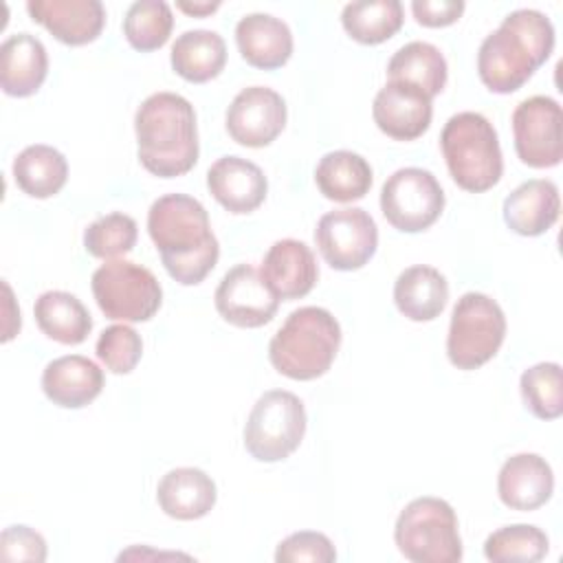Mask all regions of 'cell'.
<instances>
[{
	"instance_id": "f1b7e54d",
	"label": "cell",
	"mask_w": 563,
	"mask_h": 563,
	"mask_svg": "<svg viewBox=\"0 0 563 563\" xmlns=\"http://www.w3.org/2000/svg\"><path fill=\"white\" fill-rule=\"evenodd\" d=\"M389 81H405L418 86L431 99L446 86L449 68L438 46L429 42H409L400 46L387 64Z\"/></svg>"
},
{
	"instance_id": "4dcf8cb0",
	"label": "cell",
	"mask_w": 563,
	"mask_h": 563,
	"mask_svg": "<svg viewBox=\"0 0 563 563\" xmlns=\"http://www.w3.org/2000/svg\"><path fill=\"white\" fill-rule=\"evenodd\" d=\"M405 13L398 0H356L341 11L345 33L361 44H380L402 26Z\"/></svg>"
},
{
	"instance_id": "6da1fadb",
	"label": "cell",
	"mask_w": 563,
	"mask_h": 563,
	"mask_svg": "<svg viewBox=\"0 0 563 563\" xmlns=\"http://www.w3.org/2000/svg\"><path fill=\"white\" fill-rule=\"evenodd\" d=\"M147 233L172 279L183 286L200 284L218 264L220 244L209 213L187 194H165L147 211Z\"/></svg>"
},
{
	"instance_id": "ffe728a7",
	"label": "cell",
	"mask_w": 563,
	"mask_h": 563,
	"mask_svg": "<svg viewBox=\"0 0 563 563\" xmlns=\"http://www.w3.org/2000/svg\"><path fill=\"white\" fill-rule=\"evenodd\" d=\"M46 398L64 409H79L92 402L103 389L101 367L79 354L53 358L42 372Z\"/></svg>"
},
{
	"instance_id": "d590c367",
	"label": "cell",
	"mask_w": 563,
	"mask_h": 563,
	"mask_svg": "<svg viewBox=\"0 0 563 563\" xmlns=\"http://www.w3.org/2000/svg\"><path fill=\"white\" fill-rule=\"evenodd\" d=\"M143 354L141 334L125 323L106 328L97 339V356L112 374H130Z\"/></svg>"
},
{
	"instance_id": "d6a6232c",
	"label": "cell",
	"mask_w": 563,
	"mask_h": 563,
	"mask_svg": "<svg viewBox=\"0 0 563 563\" xmlns=\"http://www.w3.org/2000/svg\"><path fill=\"white\" fill-rule=\"evenodd\" d=\"M548 534L528 523L504 526L484 541V556L493 563H537L548 554Z\"/></svg>"
},
{
	"instance_id": "ac0fdd59",
	"label": "cell",
	"mask_w": 563,
	"mask_h": 563,
	"mask_svg": "<svg viewBox=\"0 0 563 563\" xmlns=\"http://www.w3.org/2000/svg\"><path fill=\"white\" fill-rule=\"evenodd\" d=\"M552 490V468L537 453L510 455L499 468L497 495L512 510H537L550 501Z\"/></svg>"
},
{
	"instance_id": "44dd1931",
	"label": "cell",
	"mask_w": 563,
	"mask_h": 563,
	"mask_svg": "<svg viewBox=\"0 0 563 563\" xmlns=\"http://www.w3.org/2000/svg\"><path fill=\"white\" fill-rule=\"evenodd\" d=\"M561 213L559 187L548 178H532L515 187L504 200V222L510 231L534 238L554 227Z\"/></svg>"
},
{
	"instance_id": "9a60e30c",
	"label": "cell",
	"mask_w": 563,
	"mask_h": 563,
	"mask_svg": "<svg viewBox=\"0 0 563 563\" xmlns=\"http://www.w3.org/2000/svg\"><path fill=\"white\" fill-rule=\"evenodd\" d=\"M374 123L394 141H413L422 136L433 117L431 97L418 86L405 81H387L374 97Z\"/></svg>"
},
{
	"instance_id": "3957f363",
	"label": "cell",
	"mask_w": 563,
	"mask_h": 563,
	"mask_svg": "<svg viewBox=\"0 0 563 563\" xmlns=\"http://www.w3.org/2000/svg\"><path fill=\"white\" fill-rule=\"evenodd\" d=\"M134 132L141 165L158 178L183 176L198 161L196 110L183 95H150L134 114Z\"/></svg>"
},
{
	"instance_id": "74e56055",
	"label": "cell",
	"mask_w": 563,
	"mask_h": 563,
	"mask_svg": "<svg viewBox=\"0 0 563 563\" xmlns=\"http://www.w3.org/2000/svg\"><path fill=\"white\" fill-rule=\"evenodd\" d=\"M0 559L42 563L46 561V541L29 526H9L0 534Z\"/></svg>"
},
{
	"instance_id": "836d02e7",
	"label": "cell",
	"mask_w": 563,
	"mask_h": 563,
	"mask_svg": "<svg viewBox=\"0 0 563 563\" xmlns=\"http://www.w3.org/2000/svg\"><path fill=\"white\" fill-rule=\"evenodd\" d=\"M526 409L539 420H556L563 413V376L559 363H537L519 380Z\"/></svg>"
},
{
	"instance_id": "4fadbf2b",
	"label": "cell",
	"mask_w": 563,
	"mask_h": 563,
	"mask_svg": "<svg viewBox=\"0 0 563 563\" xmlns=\"http://www.w3.org/2000/svg\"><path fill=\"white\" fill-rule=\"evenodd\" d=\"M213 301L218 314L238 328L266 325L279 308L277 295L251 264H238L227 271L216 288Z\"/></svg>"
},
{
	"instance_id": "d4e9b609",
	"label": "cell",
	"mask_w": 563,
	"mask_h": 563,
	"mask_svg": "<svg viewBox=\"0 0 563 563\" xmlns=\"http://www.w3.org/2000/svg\"><path fill=\"white\" fill-rule=\"evenodd\" d=\"M396 308L411 321H433L446 308L449 282L427 264L405 268L394 284Z\"/></svg>"
},
{
	"instance_id": "e575fe53",
	"label": "cell",
	"mask_w": 563,
	"mask_h": 563,
	"mask_svg": "<svg viewBox=\"0 0 563 563\" xmlns=\"http://www.w3.org/2000/svg\"><path fill=\"white\" fill-rule=\"evenodd\" d=\"M136 222L128 213H106L84 231V246L92 257L119 260L136 244Z\"/></svg>"
},
{
	"instance_id": "603a6c76",
	"label": "cell",
	"mask_w": 563,
	"mask_h": 563,
	"mask_svg": "<svg viewBox=\"0 0 563 563\" xmlns=\"http://www.w3.org/2000/svg\"><path fill=\"white\" fill-rule=\"evenodd\" d=\"M213 479L194 466L167 471L156 486V501L161 510L178 521H194L205 517L216 506Z\"/></svg>"
},
{
	"instance_id": "d6986e66",
	"label": "cell",
	"mask_w": 563,
	"mask_h": 563,
	"mask_svg": "<svg viewBox=\"0 0 563 563\" xmlns=\"http://www.w3.org/2000/svg\"><path fill=\"white\" fill-rule=\"evenodd\" d=\"M207 187L227 211L251 213L264 202L268 180L255 163L242 156H222L209 167Z\"/></svg>"
},
{
	"instance_id": "cb8c5ba5",
	"label": "cell",
	"mask_w": 563,
	"mask_h": 563,
	"mask_svg": "<svg viewBox=\"0 0 563 563\" xmlns=\"http://www.w3.org/2000/svg\"><path fill=\"white\" fill-rule=\"evenodd\" d=\"M48 73L44 44L31 33L9 35L0 46V86L11 97H31Z\"/></svg>"
},
{
	"instance_id": "5bb4252c",
	"label": "cell",
	"mask_w": 563,
	"mask_h": 563,
	"mask_svg": "<svg viewBox=\"0 0 563 563\" xmlns=\"http://www.w3.org/2000/svg\"><path fill=\"white\" fill-rule=\"evenodd\" d=\"M286 128V101L266 86L240 90L227 110V132L244 147H266Z\"/></svg>"
},
{
	"instance_id": "83f0119b",
	"label": "cell",
	"mask_w": 563,
	"mask_h": 563,
	"mask_svg": "<svg viewBox=\"0 0 563 563\" xmlns=\"http://www.w3.org/2000/svg\"><path fill=\"white\" fill-rule=\"evenodd\" d=\"M319 191L334 202L361 200L372 187L369 163L350 150H336L321 156L314 169Z\"/></svg>"
},
{
	"instance_id": "5b68a950",
	"label": "cell",
	"mask_w": 563,
	"mask_h": 563,
	"mask_svg": "<svg viewBox=\"0 0 563 563\" xmlns=\"http://www.w3.org/2000/svg\"><path fill=\"white\" fill-rule=\"evenodd\" d=\"M440 147L451 178L471 194L495 187L504 174V158L493 123L479 112L453 114L440 134Z\"/></svg>"
},
{
	"instance_id": "30bf717a",
	"label": "cell",
	"mask_w": 563,
	"mask_h": 563,
	"mask_svg": "<svg viewBox=\"0 0 563 563\" xmlns=\"http://www.w3.org/2000/svg\"><path fill=\"white\" fill-rule=\"evenodd\" d=\"M444 209V191L438 178L422 167L396 169L380 189V211L402 233L429 229Z\"/></svg>"
},
{
	"instance_id": "8992f818",
	"label": "cell",
	"mask_w": 563,
	"mask_h": 563,
	"mask_svg": "<svg viewBox=\"0 0 563 563\" xmlns=\"http://www.w3.org/2000/svg\"><path fill=\"white\" fill-rule=\"evenodd\" d=\"M394 541L400 554L413 563L462 561L457 517L440 497H416L398 515Z\"/></svg>"
},
{
	"instance_id": "277c9868",
	"label": "cell",
	"mask_w": 563,
	"mask_h": 563,
	"mask_svg": "<svg viewBox=\"0 0 563 563\" xmlns=\"http://www.w3.org/2000/svg\"><path fill=\"white\" fill-rule=\"evenodd\" d=\"M341 325L334 314L319 306L292 310L268 343L271 365L292 380L323 376L336 358Z\"/></svg>"
},
{
	"instance_id": "f35d334b",
	"label": "cell",
	"mask_w": 563,
	"mask_h": 563,
	"mask_svg": "<svg viewBox=\"0 0 563 563\" xmlns=\"http://www.w3.org/2000/svg\"><path fill=\"white\" fill-rule=\"evenodd\" d=\"M411 11L418 24L429 29H440V26L453 24L462 15L464 2L462 0H413Z\"/></svg>"
},
{
	"instance_id": "ab89813d",
	"label": "cell",
	"mask_w": 563,
	"mask_h": 563,
	"mask_svg": "<svg viewBox=\"0 0 563 563\" xmlns=\"http://www.w3.org/2000/svg\"><path fill=\"white\" fill-rule=\"evenodd\" d=\"M176 7H178L180 11H185L187 15L205 18V15L213 13V11L220 7V2H176Z\"/></svg>"
},
{
	"instance_id": "1f68e13d",
	"label": "cell",
	"mask_w": 563,
	"mask_h": 563,
	"mask_svg": "<svg viewBox=\"0 0 563 563\" xmlns=\"http://www.w3.org/2000/svg\"><path fill=\"white\" fill-rule=\"evenodd\" d=\"M174 29L172 7L163 0H136L123 18V35L128 44L141 53L161 48Z\"/></svg>"
},
{
	"instance_id": "7a4b0ae2",
	"label": "cell",
	"mask_w": 563,
	"mask_h": 563,
	"mask_svg": "<svg viewBox=\"0 0 563 563\" xmlns=\"http://www.w3.org/2000/svg\"><path fill=\"white\" fill-rule=\"evenodd\" d=\"M554 48V26L537 9H517L484 37L477 51L482 84L497 95L519 90Z\"/></svg>"
},
{
	"instance_id": "ba28073f",
	"label": "cell",
	"mask_w": 563,
	"mask_h": 563,
	"mask_svg": "<svg viewBox=\"0 0 563 563\" xmlns=\"http://www.w3.org/2000/svg\"><path fill=\"white\" fill-rule=\"evenodd\" d=\"M306 407L286 389L264 391L244 424V446L257 462L286 460L303 440Z\"/></svg>"
},
{
	"instance_id": "52a82bcc",
	"label": "cell",
	"mask_w": 563,
	"mask_h": 563,
	"mask_svg": "<svg viewBox=\"0 0 563 563\" xmlns=\"http://www.w3.org/2000/svg\"><path fill=\"white\" fill-rule=\"evenodd\" d=\"M506 336L501 306L484 292H464L451 312L446 354L457 369H477L488 363Z\"/></svg>"
},
{
	"instance_id": "2e32d148",
	"label": "cell",
	"mask_w": 563,
	"mask_h": 563,
	"mask_svg": "<svg viewBox=\"0 0 563 563\" xmlns=\"http://www.w3.org/2000/svg\"><path fill=\"white\" fill-rule=\"evenodd\" d=\"M26 11L33 22L68 46L95 42L106 24V9L99 0H29Z\"/></svg>"
},
{
	"instance_id": "9c48e42d",
	"label": "cell",
	"mask_w": 563,
	"mask_h": 563,
	"mask_svg": "<svg viewBox=\"0 0 563 563\" xmlns=\"http://www.w3.org/2000/svg\"><path fill=\"white\" fill-rule=\"evenodd\" d=\"M92 295L99 310L114 321H150L161 303L163 288L154 273L128 260H108L92 273Z\"/></svg>"
},
{
	"instance_id": "7402d4cb",
	"label": "cell",
	"mask_w": 563,
	"mask_h": 563,
	"mask_svg": "<svg viewBox=\"0 0 563 563\" xmlns=\"http://www.w3.org/2000/svg\"><path fill=\"white\" fill-rule=\"evenodd\" d=\"M235 44L242 59L255 68H282L292 55L288 24L271 13H249L235 26Z\"/></svg>"
},
{
	"instance_id": "7c38bea8",
	"label": "cell",
	"mask_w": 563,
	"mask_h": 563,
	"mask_svg": "<svg viewBox=\"0 0 563 563\" xmlns=\"http://www.w3.org/2000/svg\"><path fill=\"white\" fill-rule=\"evenodd\" d=\"M563 112L559 101L545 95L523 99L512 112L515 150L523 165L534 169L554 167L563 158Z\"/></svg>"
},
{
	"instance_id": "f546056e",
	"label": "cell",
	"mask_w": 563,
	"mask_h": 563,
	"mask_svg": "<svg viewBox=\"0 0 563 563\" xmlns=\"http://www.w3.org/2000/svg\"><path fill=\"white\" fill-rule=\"evenodd\" d=\"M13 178L31 198H51L66 185L68 163L59 150L35 143L15 156Z\"/></svg>"
},
{
	"instance_id": "8d00e7d4",
	"label": "cell",
	"mask_w": 563,
	"mask_h": 563,
	"mask_svg": "<svg viewBox=\"0 0 563 563\" xmlns=\"http://www.w3.org/2000/svg\"><path fill=\"white\" fill-rule=\"evenodd\" d=\"M336 559V550L332 541L323 532L314 530H301L292 532L284 541H279L275 550V561L277 563H332Z\"/></svg>"
},
{
	"instance_id": "e0dca14e",
	"label": "cell",
	"mask_w": 563,
	"mask_h": 563,
	"mask_svg": "<svg viewBox=\"0 0 563 563\" xmlns=\"http://www.w3.org/2000/svg\"><path fill=\"white\" fill-rule=\"evenodd\" d=\"M262 277L277 299L292 301L306 297L319 277L317 260L310 246L301 240H277L262 262Z\"/></svg>"
},
{
	"instance_id": "8fae6325",
	"label": "cell",
	"mask_w": 563,
	"mask_h": 563,
	"mask_svg": "<svg viewBox=\"0 0 563 563\" xmlns=\"http://www.w3.org/2000/svg\"><path fill=\"white\" fill-rule=\"evenodd\" d=\"M314 242L332 268L358 271L376 253L378 227L365 209L343 207L319 218Z\"/></svg>"
},
{
	"instance_id": "484cf974",
	"label": "cell",
	"mask_w": 563,
	"mask_h": 563,
	"mask_svg": "<svg viewBox=\"0 0 563 563\" xmlns=\"http://www.w3.org/2000/svg\"><path fill=\"white\" fill-rule=\"evenodd\" d=\"M169 59L176 75L191 84H205L224 70L227 44L216 31H185L172 44Z\"/></svg>"
},
{
	"instance_id": "4316f807",
	"label": "cell",
	"mask_w": 563,
	"mask_h": 563,
	"mask_svg": "<svg viewBox=\"0 0 563 563\" xmlns=\"http://www.w3.org/2000/svg\"><path fill=\"white\" fill-rule=\"evenodd\" d=\"M40 330L64 345H79L92 330V317L88 308L66 290H46L33 306Z\"/></svg>"
}]
</instances>
